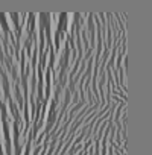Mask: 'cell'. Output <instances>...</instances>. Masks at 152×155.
<instances>
[{
	"instance_id": "6da1fadb",
	"label": "cell",
	"mask_w": 152,
	"mask_h": 155,
	"mask_svg": "<svg viewBox=\"0 0 152 155\" xmlns=\"http://www.w3.org/2000/svg\"><path fill=\"white\" fill-rule=\"evenodd\" d=\"M68 11H0V155H28L50 99Z\"/></svg>"
}]
</instances>
